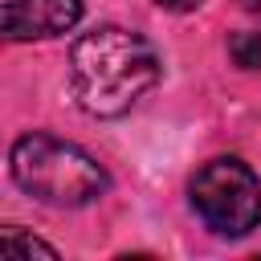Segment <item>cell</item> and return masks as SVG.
Instances as JSON below:
<instances>
[{"mask_svg":"<svg viewBox=\"0 0 261 261\" xmlns=\"http://www.w3.org/2000/svg\"><path fill=\"white\" fill-rule=\"evenodd\" d=\"M8 171L20 192H29L41 204L53 208H82L106 196L110 175L106 167L77 143H65L57 135L33 130L20 135L8 151Z\"/></svg>","mask_w":261,"mask_h":261,"instance_id":"obj_2","label":"cell"},{"mask_svg":"<svg viewBox=\"0 0 261 261\" xmlns=\"http://www.w3.org/2000/svg\"><path fill=\"white\" fill-rule=\"evenodd\" d=\"M159 8H167V12H192V8H200L204 0H155Z\"/></svg>","mask_w":261,"mask_h":261,"instance_id":"obj_6","label":"cell"},{"mask_svg":"<svg viewBox=\"0 0 261 261\" xmlns=\"http://www.w3.org/2000/svg\"><path fill=\"white\" fill-rule=\"evenodd\" d=\"M192 212L216 237H249L261 224V179L237 155L208 159L188 184Z\"/></svg>","mask_w":261,"mask_h":261,"instance_id":"obj_3","label":"cell"},{"mask_svg":"<svg viewBox=\"0 0 261 261\" xmlns=\"http://www.w3.org/2000/svg\"><path fill=\"white\" fill-rule=\"evenodd\" d=\"M0 253L4 257H16V253H41V257H57V249L49 245V241H41V237H24L16 224H8L4 232H0Z\"/></svg>","mask_w":261,"mask_h":261,"instance_id":"obj_5","label":"cell"},{"mask_svg":"<svg viewBox=\"0 0 261 261\" xmlns=\"http://www.w3.org/2000/svg\"><path fill=\"white\" fill-rule=\"evenodd\" d=\"M163 73L155 45L122 24H102L82 33L69 53V86L86 114L118 118L126 114Z\"/></svg>","mask_w":261,"mask_h":261,"instance_id":"obj_1","label":"cell"},{"mask_svg":"<svg viewBox=\"0 0 261 261\" xmlns=\"http://www.w3.org/2000/svg\"><path fill=\"white\" fill-rule=\"evenodd\" d=\"M82 20V0H4L0 33L8 41H45L61 37Z\"/></svg>","mask_w":261,"mask_h":261,"instance_id":"obj_4","label":"cell"}]
</instances>
